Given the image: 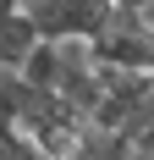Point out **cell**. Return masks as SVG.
Masks as SVG:
<instances>
[{"mask_svg":"<svg viewBox=\"0 0 154 160\" xmlns=\"http://www.w3.org/2000/svg\"><path fill=\"white\" fill-rule=\"evenodd\" d=\"M143 17H149V22H154V6H149V11H143Z\"/></svg>","mask_w":154,"mask_h":160,"instance_id":"52a82bcc","label":"cell"},{"mask_svg":"<svg viewBox=\"0 0 154 160\" xmlns=\"http://www.w3.org/2000/svg\"><path fill=\"white\" fill-rule=\"evenodd\" d=\"M88 50L99 66H116V72H154V22L143 11H116L88 39Z\"/></svg>","mask_w":154,"mask_h":160,"instance_id":"7a4b0ae2","label":"cell"},{"mask_svg":"<svg viewBox=\"0 0 154 160\" xmlns=\"http://www.w3.org/2000/svg\"><path fill=\"white\" fill-rule=\"evenodd\" d=\"M132 160H154V149H138V155H132Z\"/></svg>","mask_w":154,"mask_h":160,"instance_id":"8992f818","label":"cell"},{"mask_svg":"<svg viewBox=\"0 0 154 160\" xmlns=\"http://www.w3.org/2000/svg\"><path fill=\"white\" fill-rule=\"evenodd\" d=\"M28 17L39 22V39H94L116 17V6L110 0H39L28 6Z\"/></svg>","mask_w":154,"mask_h":160,"instance_id":"3957f363","label":"cell"},{"mask_svg":"<svg viewBox=\"0 0 154 160\" xmlns=\"http://www.w3.org/2000/svg\"><path fill=\"white\" fill-rule=\"evenodd\" d=\"M110 6H116V11H149L154 0H110Z\"/></svg>","mask_w":154,"mask_h":160,"instance_id":"5b68a950","label":"cell"},{"mask_svg":"<svg viewBox=\"0 0 154 160\" xmlns=\"http://www.w3.org/2000/svg\"><path fill=\"white\" fill-rule=\"evenodd\" d=\"M22 78L44 94L66 99L94 122V105H99V61H94L88 39H39V50L28 55Z\"/></svg>","mask_w":154,"mask_h":160,"instance_id":"6da1fadb","label":"cell"},{"mask_svg":"<svg viewBox=\"0 0 154 160\" xmlns=\"http://www.w3.org/2000/svg\"><path fill=\"white\" fill-rule=\"evenodd\" d=\"M33 50H39V22L28 17V6L0 0V72H22Z\"/></svg>","mask_w":154,"mask_h":160,"instance_id":"277c9868","label":"cell"}]
</instances>
